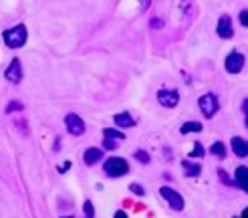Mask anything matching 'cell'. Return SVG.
Instances as JSON below:
<instances>
[{
	"instance_id": "obj_1",
	"label": "cell",
	"mask_w": 248,
	"mask_h": 218,
	"mask_svg": "<svg viewBox=\"0 0 248 218\" xmlns=\"http://www.w3.org/2000/svg\"><path fill=\"white\" fill-rule=\"evenodd\" d=\"M29 39V31L24 24H15V27H10L2 32V41L8 48H20L24 47V43H27Z\"/></svg>"
},
{
	"instance_id": "obj_2",
	"label": "cell",
	"mask_w": 248,
	"mask_h": 218,
	"mask_svg": "<svg viewBox=\"0 0 248 218\" xmlns=\"http://www.w3.org/2000/svg\"><path fill=\"white\" fill-rule=\"evenodd\" d=\"M129 172V164L125 157H117V156H111L105 160L103 164V174L107 178H121Z\"/></svg>"
},
{
	"instance_id": "obj_3",
	"label": "cell",
	"mask_w": 248,
	"mask_h": 218,
	"mask_svg": "<svg viewBox=\"0 0 248 218\" xmlns=\"http://www.w3.org/2000/svg\"><path fill=\"white\" fill-rule=\"evenodd\" d=\"M198 109L202 111V115L206 119H212L216 113H218V109H220V101H218V97L214 93H204L198 97Z\"/></svg>"
},
{
	"instance_id": "obj_4",
	"label": "cell",
	"mask_w": 248,
	"mask_h": 218,
	"mask_svg": "<svg viewBox=\"0 0 248 218\" xmlns=\"http://www.w3.org/2000/svg\"><path fill=\"white\" fill-rule=\"evenodd\" d=\"M159 196L164 198V202L170 206L173 212H182L184 210L186 202H184V196H182L178 190H173L170 186H162V188H159Z\"/></svg>"
},
{
	"instance_id": "obj_5",
	"label": "cell",
	"mask_w": 248,
	"mask_h": 218,
	"mask_svg": "<svg viewBox=\"0 0 248 218\" xmlns=\"http://www.w3.org/2000/svg\"><path fill=\"white\" fill-rule=\"evenodd\" d=\"M244 65H246V57L238 51L228 53V57L224 59V69L228 75H238V73H242Z\"/></svg>"
},
{
	"instance_id": "obj_6",
	"label": "cell",
	"mask_w": 248,
	"mask_h": 218,
	"mask_svg": "<svg viewBox=\"0 0 248 218\" xmlns=\"http://www.w3.org/2000/svg\"><path fill=\"white\" fill-rule=\"evenodd\" d=\"M119 140H125V133L123 131H119L115 127H105L103 129V150H107V152L117 150Z\"/></svg>"
},
{
	"instance_id": "obj_7",
	"label": "cell",
	"mask_w": 248,
	"mask_h": 218,
	"mask_svg": "<svg viewBox=\"0 0 248 218\" xmlns=\"http://www.w3.org/2000/svg\"><path fill=\"white\" fill-rule=\"evenodd\" d=\"M155 99L162 107L173 109V107H178V103H180V93H178V89H159Z\"/></svg>"
},
{
	"instance_id": "obj_8",
	"label": "cell",
	"mask_w": 248,
	"mask_h": 218,
	"mask_svg": "<svg viewBox=\"0 0 248 218\" xmlns=\"http://www.w3.org/2000/svg\"><path fill=\"white\" fill-rule=\"evenodd\" d=\"M65 127H67V131L71 133V136L81 138L85 133V121L77 113H67L65 115Z\"/></svg>"
},
{
	"instance_id": "obj_9",
	"label": "cell",
	"mask_w": 248,
	"mask_h": 218,
	"mask_svg": "<svg viewBox=\"0 0 248 218\" xmlns=\"http://www.w3.org/2000/svg\"><path fill=\"white\" fill-rule=\"evenodd\" d=\"M4 79L8 81V83H12V85H18L20 81H22V67H20V59H12L10 63H8V67H6V71H4Z\"/></svg>"
},
{
	"instance_id": "obj_10",
	"label": "cell",
	"mask_w": 248,
	"mask_h": 218,
	"mask_svg": "<svg viewBox=\"0 0 248 218\" xmlns=\"http://www.w3.org/2000/svg\"><path fill=\"white\" fill-rule=\"evenodd\" d=\"M216 32H218V36H220V39H224V41H228V39H232V36H234V29H232V18H230L228 15H222V16L218 18V24H216Z\"/></svg>"
},
{
	"instance_id": "obj_11",
	"label": "cell",
	"mask_w": 248,
	"mask_h": 218,
	"mask_svg": "<svg viewBox=\"0 0 248 218\" xmlns=\"http://www.w3.org/2000/svg\"><path fill=\"white\" fill-rule=\"evenodd\" d=\"M103 148H87L85 152H83V164L85 166H95V164H99L103 160Z\"/></svg>"
},
{
	"instance_id": "obj_12",
	"label": "cell",
	"mask_w": 248,
	"mask_h": 218,
	"mask_svg": "<svg viewBox=\"0 0 248 218\" xmlns=\"http://www.w3.org/2000/svg\"><path fill=\"white\" fill-rule=\"evenodd\" d=\"M230 150L234 152V156H238V157H248V140H244L240 136H232Z\"/></svg>"
},
{
	"instance_id": "obj_13",
	"label": "cell",
	"mask_w": 248,
	"mask_h": 218,
	"mask_svg": "<svg viewBox=\"0 0 248 218\" xmlns=\"http://www.w3.org/2000/svg\"><path fill=\"white\" fill-rule=\"evenodd\" d=\"M113 121H115V125L119 129H127V127H133V125H138V119H135L129 111H121V113H115L113 115Z\"/></svg>"
},
{
	"instance_id": "obj_14",
	"label": "cell",
	"mask_w": 248,
	"mask_h": 218,
	"mask_svg": "<svg viewBox=\"0 0 248 218\" xmlns=\"http://www.w3.org/2000/svg\"><path fill=\"white\" fill-rule=\"evenodd\" d=\"M182 170H184L186 178H198L202 174V164H196V162H192V157H188V160L182 162Z\"/></svg>"
},
{
	"instance_id": "obj_15",
	"label": "cell",
	"mask_w": 248,
	"mask_h": 218,
	"mask_svg": "<svg viewBox=\"0 0 248 218\" xmlns=\"http://www.w3.org/2000/svg\"><path fill=\"white\" fill-rule=\"evenodd\" d=\"M234 180H236V186L242 188L248 194V168L246 166H238L236 172H234Z\"/></svg>"
},
{
	"instance_id": "obj_16",
	"label": "cell",
	"mask_w": 248,
	"mask_h": 218,
	"mask_svg": "<svg viewBox=\"0 0 248 218\" xmlns=\"http://www.w3.org/2000/svg\"><path fill=\"white\" fill-rule=\"evenodd\" d=\"M204 127L200 121H186V124L180 125V133L182 136H188V133H200Z\"/></svg>"
},
{
	"instance_id": "obj_17",
	"label": "cell",
	"mask_w": 248,
	"mask_h": 218,
	"mask_svg": "<svg viewBox=\"0 0 248 218\" xmlns=\"http://www.w3.org/2000/svg\"><path fill=\"white\" fill-rule=\"evenodd\" d=\"M210 154L220 157V160H224V157H226V145H224V141H214L212 145H210Z\"/></svg>"
},
{
	"instance_id": "obj_18",
	"label": "cell",
	"mask_w": 248,
	"mask_h": 218,
	"mask_svg": "<svg viewBox=\"0 0 248 218\" xmlns=\"http://www.w3.org/2000/svg\"><path fill=\"white\" fill-rule=\"evenodd\" d=\"M204 154H206V150H204V145L196 141V143L192 145V152L188 154V157H192V160H202V157H204Z\"/></svg>"
},
{
	"instance_id": "obj_19",
	"label": "cell",
	"mask_w": 248,
	"mask_h": 218,
	"mask_svg": "<svg viewBox=\"0 0 248 218\" xmlns=\"http://www.w3.org/2000/svg\"><path fill=\"white\" fill-rule=\"evenodd\" d=\"M216 174H218L220 182H222L224 186H236V180H232V178L226 174V170H224V168H218V170H216Z\"/></svg>"
},
{
	"instance_id": "obj_20",
	"label": "cell",
	"mask_w": 248,
	"mask_h": 218,
	"mask_svg": "<svg viewBox=\"0 0 248 218\" xmlns=\"http://www.w3.org/2000/svg\"><path fill=\"white\" fill-rule=\"evenodd\" d=\"M133 157H135V160H138V162H140L141 166H147V164L152 162L150 154H147L145 150H135V152H133Z\"/></svg>"
},
{
	"instance_id": "obj_21",
	"label": "cell",
	"mask_w": 248,
	"mask_h": 218,
	"mask_svg": "<svg viewBox=\"0 0 248 218\" xmlns=\"http://www.w3.org/2000/svg\"><path fill=\"white\" fill-rule=\"evenodd\" d=\"M83 212H85L87 218H95V206H93L91 200H85L83 202Z\"/></svg>"
},
{
	"instance_id": "obj_22",
	"label": "cell",
	"mask_w": 248,
	"mask_h": 218,
	"mask_svg": "<svg viewBox=\"0 0 248 218\" xmlns=\"http://www.w3.org/2000/svg\"><path fill=\"white\" fill-rule=\"evenodd\" d=\"M129 192H131V194H135V196H140V198H143V196H145V188H143L141 184H138V182H133V184H129Z\"/></svg>"
},
{
	"instance_id": "obj_23",
	"label": "cell",
	"mask_w": 248,
	"mask_h": 218,
	"mask_svg": "<svg viewBox=\"0 0 248 218\" xmlns=\"http://www.w3.org/2000/svg\"><path fill=\"white\" fill-rule=\"evenodd\" d=\"M22 109H24V105H22L20 101H16V99H15V101H12V103H10L8 107H6V113L10 115L12 111H22Z\"/></svg>"
},
{
	"instance_id": "obj_24",
	"label": "cell",
	"mask_w": 248,
	"mask_h": 218,
	"mask_svg": "<svg viewBox=\"0 0 248 218\" xmlns=\"http://www.w3.org/2000/svg\"><path fill=\"white\" fill-rule=\"evenodd\" d=\"M238 20H240V24H242V27H246V29H248V8L240 10V15H238Z\"/></svg>"
},
{
	"instance_id": "obj_25",
	"label": "cell",
	"mask_w": 248,
	"mask_h": 218,
	"mask_svg": "<svg viewBox=\"0 0 248 218\" xmlns=\"http://www.w3.org/2000/svg\"><path fill=\"white\" fill-rule=\"evenodd\" d=\"M71 166H73V164H71V162H69V160H65V162H63V164H61V166H59V168H57V172H59V174H65V172H67V170H69V168H71Z\"/></svg>"
},
{
	"instance_id": "obj_26",
	"label": "cell",
	"mask_w": 248,
	"mask_h": 218,
	"mask_svg": "<svg viewBox=\"0 0 248 218\" xmlns=\"http://www.w3.org/2000/svg\"><path fill=\"white\" fill-rule=\"evenodd\" d=\"M242 113H244V124H246V127H248V99L242 101Z\"/></svg>"
},
{
	"instance_id": "obj_27",
	"label": "cell",
	"mask_w": 248,
	"mask_h": 218,
	"mask_svg": "<svg viewBox=\"0 0 248 218\" xmlns=\"http://www.w3.org/2000/svg\"><path fill=\"white\" fill-rule=\"evenodd\" d=\"M150 27H152V29H162V27H164V22L159 20V18H154V20L150 22Z\"/></svg>"
},
{
	"instance_id": "obj_28",
	"label": "cell",
	"mask_w": 248,
	"mask_h": 218,
	"mask_svg": "<svg viewBox=\"0 0 248 218\" xmlns=\"http://www.w3.org/2000/svg\"><path fill=\"white\" fill-rule=\"evenodd\" d=\"M113 218H129V216H127V212H123V210H117V212L113 214Z\"/></svg>"
},
{
	"instance_id": "obj_29",
	"label": "cell",
	"mask_w": 248,
	"mask_h": 218,
	"mask_svg": "<svg viewBox=\"0 0 248 218\" xmlns=\"http://www.w3.org/2000/svg\"><path fill=\"white\" fill-rule=\"evenodd\" d=\"M164 156H166V160H171V157H173V152L168 150V148H164Z\"/></svg>"
},
{
	"instance_id": "obj_30",
	"label": "cell",
	"mask_w": 248,
	"mask_h": 218,
	"mask_svg": "<svg viewBox=\"0 0 248 218\" xmlns=\"http://www.w3.org/2000/svg\"><path fill=\"white\" fill-rule=\"evenodd\" d=\"M147 6H150V0H141V10H145Z\"/></svg>"
},
{
	"instance_id": "obj_31",
	"label": "cell",
	"mask_w": 248,
	"mask_h": 218,
	"mask_svg": "<svg viewBox=\"0 0 248 218\" xmlns=\"http://www.w3.org/2000/svg\"><path fill=\"white\" fill-rule=\"evenodd\" d=\"M240 218H248V206H246V208L242 210V216H240Z\"/></svg>"
},
{
	"instance_id": "obj_32",
	"label": "cell",
	"mask_w": 248,
	"mask_h": 218,
	"mask_svg": "<svg viewBox=\"0 0 248 218\" xmlns=\"http://www.w3.org/2000/svg\"><path fill=\"white\" fill-rule=\"evenodd\" d=\"M61 218H75V216H61Z\"/></svg>"
}]
</instances>
